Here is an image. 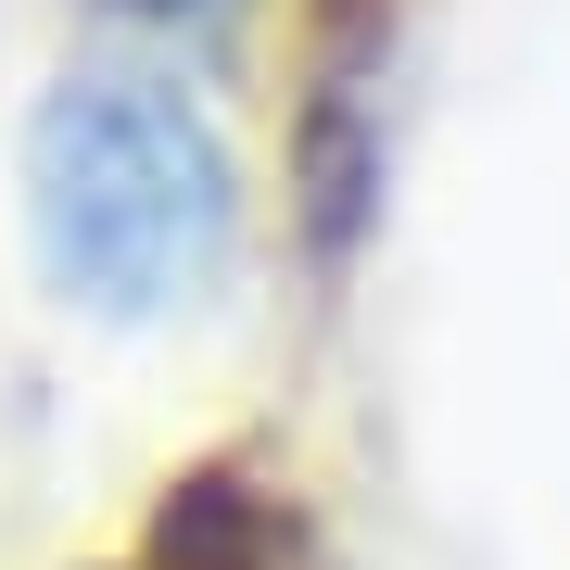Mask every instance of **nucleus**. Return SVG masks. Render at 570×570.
<instances>
[{
  "mask_svg": "<svg viewBox=\"0 0 570 570\" xmlns=\"http://www.w3.org/2000/svg\"><path fill=\"white\" fill-rule=\"evenodd\" d=\"M140 13H178V0H140Z\"/></svg>",
  "mask_w": 570,
  "mask_h": 570,
  "instance_id": "nucleus-4",
  "label": "nucleus"
},
{
  "mask_svg": "<svg viewBox=\"0 0 570 570\" xmlns=\"http://www.w3.org/2000/svg\"><path fill=\"white\" fill-rule=\"evenodd\" d=\"M367 190H381V115H367V26H343V51L317 63V102H305V242L355 254Z\"/></svg>",
  "mask_w": 570,
  "mask_h": 570,
  "instance_id": "nucleus-3",
  "label": "nucleus"
},
{
  "mask_svg": "<svg viewBox=\"0 0 570 570\" xmlns=\"http://www.w3.org/2000/svg\"><path fill=\"white\" fill-rule=\"evenodd\" d=\"M153 570H330V558L292 482H266L254 456H204L153 508Z\"/></svg>",
  "mask_w": 570,
  "mask_h": 570,
  "instance_id": "nucleus-2",
  "label": "nucleus"
},
{
  "mask_svg": "<svg viewBox=\"0 0 570 570\" xmlns=\"http://www.w3.org/2000/svg\"><path fill=\"white\" fill-rule=\"evenodd\" d=\"M26 216L77 305L165 317L228 254V153L190 89H165L153 63H102L63 77L26 127Z\"/></svg>",
  "mask_w": 570,
  "mask_h": 570,
  "instance_id": "nucleus-1",
  "label": "nucleus"
}]
</instances>
